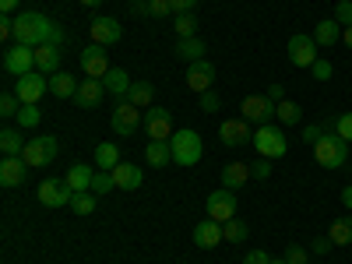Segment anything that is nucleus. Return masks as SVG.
Segmentation results:
<instances>
[{
  "label": "nucleus",
  "instance_id": "nucleus-1",
  "mask_svg": "<svg viewBox=\"0 0 352 264\" xmlns=\"http://www.w3.org/2000/svg\"><path fill=\"white\" fill-rule=\"evenodd\" d=\"M53 25L56 21H50L46 14H39V11H21L18 18H14V43H21V46H43V43H50V36H53Z\"/></svg>",
  "mask_w": 352,
  "mask_h": 264
},
{
  "label": "nucleus",
  "instance_id": "nucleus-2",
  "mask_svg": "<svg viewBox=\"0 0 352 264\" xmlns=\"http://www.w3.org/2000/svg\"><path fill=\"white\" fill-rule=\"evenodd\" d=\"M169 144H173V162L176 166H197L201 162V155H204V144H201V134L197 131H190V127H184V131H176L173 138H169Z\"/></svg>",
  "mask_w": 352,
  "mask_h": 264
},
{
  "label": "nucleus",
  "instance_id": "nucleus-3",
  "mask_svg": "<svg viewBox=\"0 0 352 264\" xmlns=\"http://www.w3.org/2000/svg\"><path fill=\"white\" fill-rule=\"evenodd\" d=\"M314 159H317V166H324V169H342L349 162V141H342L335 131H328L314 144Z\"/></svg>",
  "mask_w": 352,
  "mask_h": 264
},
{
  "label": "nucleus",
  "instance_id": "nucleus-4",
  "mask_svg": "<svg viewBox=\"0 0 352 264\" xmlns=\"http://www.w3.org/2000/svg\"><path fill=\"white\" fill-rule=\"evenodd\" d=\"M56 152H60V144H56L53 134H36V138L25 141L21 159L28 162V169H43V166H50L56 159Z\"/></svg>",
  "mask_w": 352,
  "mask_h": 264
},
{
  "label": "nucleus",
  "instance_id": "nucleus-5",
  "mask_svg": "<svg viewBox=\"0 0 352 264\" xmlns=\"http://www.w3.org/2000/svg\"><path fill=\"white\" fill-rule=\"evenodd\" d=\"M254 148H257V155H261V159H272V162H278V159L289 152V141H285V134H282L278 127H272V124H261V127L254 131Z\"/></svg>",
  "mask_w": 352,
  "mask_h": 264
},
{
  "label": "nucleus",
  "instance_id": "nucleus-6",
  "mask_svg": "<svg viewBox=\"0 0 352 264\" xmlns=\"http://www.w3.org/2000/svg\"><path fill=\"white\" fill-rule=\"evenodd\" d=\"M141 124H144V116H141V109L131 99H120L113 106V113H109V127H113V134H120V138H134V131Z\"/></svg>",
  "mask_w": 352,
  "mask_h": 264
},
{
  "label": "nucleus",
  "instance_id": "nucleus-7",
  "mask_svg": "<svg viewBox=\"0 0 352 264\" xmlns=\"http://www.w3.org/2000/svg\"><path fill=\"white\" fill-rule=\"evenodd\" d=\"M285 50H289V64H292V67H307V71H310V67L320 60V46H317V39L307 36V32L292 36Z\"/></svg>",
  "mask_w": 352,
  "mask_h": 264
},
{
  "label": "nucleus",
  "instance_id": "nucleus-8",
  "mask_svg": "<svg viewBox=\"0 0 352 264\" xmlns=\"http://www.w3.org/2000/svg\"><path fill=\"white\" fill-rule=\"evenodd\" d=\"M46 92H50V78L39 74V71H32V74H25V78L14 81V96L21 99V106H36Z\"/></svg>",
  "mask_w": 352,
  "mask_h": 264
},
{
  "label": "nucleus",
  "instance_id": "nucleus-9",
  "mask_svg": "<svg viewBox=\"0 0 352 264\" xmlns=\"http://www.w3.org/2000/svg\"><path fill=\"white\" fill-rule=\"evenodd\" d=\"M4 71L14 74V78L32 74L36 71V50L32 46H21V43H14L11 50H4Z\"/></svg>",
  "mask_w": 352,
  "mask_h": 264
},
{
  "label": "nucleus",
  "instance_id": "nucleus-10",
  "mask_svg": "<svg viewBox=\"0 0 352 264\" xmlns=\"http://www.w3.org/2000/svg\"><path fill=\"white\" fill-rule=\"evenodd\" d=\"M144 131H148L152 141H169L176 131H173V113L166 106H152L144 109Z\"/></svg>",
  "mask_w": 352,
  "mask_h": 264
},
{
  "label": "nucleus",
  "instance_id": "nucleus-11",
  "mask_svg": "<svg viewBox=\"0 0 352 264\" xmlns=\"http://www.w3.org/2000/svg\"><path fill=\"white\" fill-rule=\"evenodd\" d=\"M208 219H215V222H229V219H236V194H232L229 187H222V190H212V194H208Z\"/></svg>",
  "mask_w": 352,
  "mask_h": 264
},
{
  "label": "nucleus",
  "instance_id": "nucleus-12",
  "mask_svg": "<svg viewBox=\"0 0 352 264\" xmlns=\"http://www.w3.org/2000/svg\"><path fill=\"white\" fill-rule=\"evenodd\" d=\"M240 116H243V120H250V124H268L272 116H275V102L268 96H247L240 102Z\"/></svg>",
  "mask_w": 352,
  "mask_h": 264
},
{
  "label": "nucleus",
  "instance_id": "nucleus-13",
  "mask_svg": "<svg viewBox=\"0 0 352 264\" xmlns=\"http://www.w3.org/2000/svg\"><path fill=\"white\" fill-rule=\"evenodd\" d=\"M88 32H92V43H99V46H113V43L124 39L120 21H116V18H102V14L88 21Z\"/></svg>",
  "mask_w": 352,
  "mask_h": 264
},
{
  "label": "nucleus",
  "instance_id": "nucleus-14",
  "mask_svg": "<svg viewBox=\"0 0 352 264\" xmlns=\"http://www.w3.org/2000/svg\"><path fill=\"white\" fill-rule=\"evenodd\" d=\"M74 190L67 180H43L39 184V201L46 204V208H64V204H71Z\"/></svg>",
  "mask_w": 352,
  "mask_h": 264
},
{
  "label": "nucleus",
  "instance_id": "nucleus-15",
  "mask_svg": "<svg viewBox=\"0 0 352 264\" xmlns=\"http://www.w3.org/2000/svg\"><path fill=\"white\" fill-rule=\"evenodd\" d=\"M25 176H28V162L21 155H4L0 159V187H21L25 184Z\"/></svg>",
  "mask_w": 352,
  "mask_h": 264
},
{
  "label": "nucleus",
  "instance_id": "nucleus-16",
  "mask_svg": "<svg viewBox=\"0 0 352 264\" xmlns=\"http://www.w3.org/2000/svg\"><path fill=\"white\" fill-rule=\"evenodd\" d=\"M212 81H215V64L212 60H194V64H187V88L190 92H208L212 88Z\"/></svg>",
  "mask_w": 352,
  "mask_h": 264
},
{
  "label": "nucleus",
  "instance_id": "nucleus-17",
  "mask_svg": "<svg viewBox=\"0 0 352 264\" xmlns=\"http://www.w3.org/2000/svg\"><path fill=\"white\" fill-rule=\"evenodd\" d=\"M102 99H106L102 78H85V81L78 85V92H74V102H78L81 109H96V106H102Z\"/></svg>",
  "mask_w": 352,
  "mask_h": 264
},
{
  "label": "nucleus",
  "instance_id": "nucleus-18",
  "mask_svg": "<svg viewBox=\"0 0 352 264\" xmlns=\"http://www.w3.org/2000/svg\"><path fill=\"white\" fill-rule=\"evenodd\" d=\"M81 71H85L88 78H106V71H109L106 46H99V43L85 46V50H81Z\"/></svg>",
  "mask_w": 352,
  "mask_h": 264
},
{
  "label": "nucleus",
  "instance_id": "nucleus-19",
  "mask_svg": "<svg viewBox=\"0 0 352 264\" xmlns=\"http://www.w3.org/2000/svg\"><path fill=\"white\" fill-rule=\"evenodd\" d=\"M190 236H194V247H201V250H212V247H219L226 240L222 236V222H215V219H201Z\"/></svg>",
  "mask_w": 352,
  "mask_h": 264
},
{
  "label": "nucleus",
  "instance_id": "nucleus-20",
  "mask_svg": "<svg viewBox=\"0 0 352 264\" xmlns=\"http://www.w3.org/2000/svg\"><path fill=\"white\" fill-rule=\"evenodd\" d=\"M219 138H222V144H229V148H240V144H247V141H254V131H250V120H226L222 127H219Z\"/></svg>",
  "mask_w": 352,
  "mask_h": 264
},
{
  "label": "nucleus",
  "instance_id": "nucleus-21",
  "mask_svg": "<svg viewBox=\"0 0 352 264\" xmlns=\"http://www.w3.org/2000/svg\"><path fill=\"white\" fill-rule=\"evenodd\" d=\"M36 71L46 74V78L60 71V46H53V43L36 46Z\"/></svg>",
  "mask_w": 352,
  "mask_h": 264
},
{
  "label": "nucleus",
  "instance_id": "nucleus-22",
  "mask_svg": "<svg viewBox=\"0 0 352 264\" xmlns=\"http://www.w3.org/2000/svg\"><path fill=\"white\" fill-rule=\"evenodd\" d=\"M250 162H229L226 169H222V187H229V190H240V187H247V180H250Z\"/></svg>",
  "mask_w": 352,
  "mask_h": 264
},
{
  "label": "nucleus",
  "instance_id": "nucleus-23",
  "mask_svg": "<svg viewBox=\"0 0 352 264\" xmlns=\"http://www.w3.org/2000/svg\"><path fill=\"white\" fill-rule=\"evenodd\" d=\"M113 180H116V190H138L144 176H141V169L134 162H120L113 169Z\"/></svg>",
  "mask_w": 352,
  "mask_h": 264
},
{
  "label": "nucleus",
  "instance_id": "nucleus-24",
  "mask_svg": "<svg viewBox=\"0 0 352 264\" xmlns=\"http://www.w3.org/2000/svg\"><path fill=\"white\" fill-rule=\"evenodd\" d=\"M314 39H317V46H320V50H331V46L342 39V25H338L335 18L317 21V28H314Z\"/></svg>",
  "mask_w": 352,
  "mask_h": 264
},
{
  "label": "nucleus",
  "instance_id": "nucleus-25",
  "mask_svg": "<svg viewBox=\"0 0 352 264\" xmlns=\"http://www.w3.org/2000/svg\"><path fill=\"white\" fill-rule=\"evenodd\" d=\"M78 85H81V81H74V74H67V71H56V74H50V92H53L56 99H74Z\"/></svg>",
  "mask_w": 352,
  "mask_h": 264
},
{
  "label": "nucleus",
  "instance_id": "nucleus-26",
  "mask_svg": "<svg viewBox=\"0 0 352 264\" xmlns=\"http://www.w3.org/2000/svg\"><path fill=\"white\" fill-rule=\"evenodd\" d=\"M144 162L152 169H162L173 162V144L169 141H148V148H144Z\"/></svg>",
  "mask_w": 352,
  "mask_h": 264
},
{
  "label": "nucleus",
  "instance_id": "nucleus-27",
  "mask_svg": "<svg viewBox=\"0 0 352 264\" xmlns=\"http://www.w3.org/2000/svg\"><path fill=\"white\" fill-rule=\"evenodd\" d=\"M102 85H106V92H109V96H127L134 81H131V74H127L124 67H109L106 78H102Z\"/></svg>",
  "mask_w": 352,
  "mask_h": 264
},
{
  "label": "nucleus",
  "instance_id": "nucleus-28",
  "mask_svg": "<svg viewBox=\"0 0 352 264\" xmlns=\"http://www.w3.org/2000/svg\"><path fill=\"white\" fill-rule=\"evenodd\" d=\"M124 99H131L138 109H152V102H155V85H152V81H134L131 92H127Z\"/></svg>",
  "mask_w": 352,
  "mask_h": 264
},
{
  "label": "nucleus",
  "instance_id": "nucleus-29",
  "mask_svg": "<svg viewBox=\"0 0 352 264\" xmlns=\"http://www.w3.org/2000/svg\"><path fill=\"white\" fill-rule=\"evenodd\" d=\"M92 176H96V169L92 166H71L67 169V176H64V180L71 184V190H92Z\"/></svg>",
  "mask_w": 352,
  "mask_h": 264
},
{
  "label": "nucleus",
  "instance_id": "nucleus-30",
  "mask_svg": "<svg viewBox=\"0 0 352 264\" xmlns=\"http://www.w3.org/2000/svg\"><path fill=\"white\" fill-rule=\"evenodd\" d=\"M204 46L197 36H190V39H180L176 43V56H180V60H187V64H194V60H204Z\"/></svg>",
  "mask_w": 352,
  "mask_h": 264
},
{
  "label": "nucleus",
  "instance_id": "nucleus-31",
  "mask_svg": "<svg viewBox=\"0 0 352 264\" xmlns=\"http://www.w3.org/2000/svg\"><path fill=\"white\" fill-rule=\"evenodd\" d=\"M96 166L113 173L116 166H120V148H116L113 141H102V144H96Z\"/></svg>",
  "mask_w": 352,
  "mask_h": 264
},
{
  "label": "nucleus",
  "instance_id": "nucleus-32",
  "mask_svg": "<svg viewBox=\"0 0 352 264\" xmlns=\"http://www.w3.org/2000/svg\"><path fill=\"white\" fill-rule=\"evenodd\" d=\"M222 236H226V243H247L250 226L243 219H229V222H222Z\"/></svg>",
  "mask_w": 352,
  "mask_h": 264
},
{
  "label": "nucleus",
  "instance_id": "nucleus-33",
  "mask_svg": "<svg viewBox=\"0 0 352 264\" xmlns=\"http://www.w3.org/2000/svg\"><path fill=\"white\" fill-rule=\"evenodd\" d=\"M275 120L285 124V127H292V124H300V120H303V109H300L296 102L282 99V102H275Z\"/></svg>",
  "mask_w": 352,
  "mask_h": 264
},
{
  "label": "nucleus",
  "instance_id": "nucleus-34",
  "mask_svg": "<svg viewBox=\"0 0 352 264\" xmlns=\"http://www.w3.org/2000/svg\"><path fill=\"white\" fill-rule=\"evenodd\" d=\"M0 152H4V155H21V152H25L21 131H14V127H4V131H0Z\"/></svg>",
  "mask_w": 352,
  "mask_h": 264
},
{
  "label": "nucleus",
  "instance_id": "nucleus-35",
  "mask_svg": "<svg viewBox=\"0 0 352 264\" xmlns=\"http://www.w3.org/2000/svg\"><path fill=\"white\" fill-rule=\"evenodd\" d=\"M328 236H331L335 247H349V243H352V219H335Z\"/></svg>",
  "mask_w": 352,
  "mask_h": 264
},
{
  "label": "nucleus",
  "instance_id": "nucleus-36",
  "mask_svg": "<svg viewBox=\"0 0 352 264\" xmlns=\"http://www.w3.org/2000/svg\"><path fill=\"white\" fill-rule=\"evenodd\" d=\"M71 208H74V215H92L96 212V194L92 190H74Z\"/></svg>",
  "mask_w": 352,
  "mask_h": 264
},
{
  "label": "nucleus",
  "instance_id": "nucleus-37",
  "mask_svg": "<svg viewBox=\"0 0 352 264\" xmlns=\"http://www.w3.org/2000/svg\"><path fill=\"white\" fill-rule=\"evenodd\" d=\"M173 28H176V36H180V39L197 36V18H194V11H187V14H176V18H173Z\"/></svg>",
  "mask_w": 352,
  "mask_h": 264
},
{
  "label": "nucleus",
  "instance_id": "nucleus-38",
  "mask_svg": "<svg viewBox=\"0 0 352 264\" xmlns=\"http://www.w3.org/2000/svg\"><path fill=\"white\" fill-rule=\"evenodd\" d=\"M39 120H43L39 106H21V109H18V127H21V131H36Z\"/></svg>",
  "mask_w": 352,
  "mask_h": 264
},
{
  "label": "nucleus",
  "instance_id": "nucleus-39",
  "mask_svg": "<svg viewBox=\"0 0 352 264\" xmlns=\"http://www.w3.org/2000/svg\"><path fill=\"white\" fill-rule=\"evenodd\" d=\"M109 190H116L113 173H109V169H96V176H92V194H109Z\"/></svg>",
  "mask_w": 352,
  "mask_h": 264
},
{
  "label": "nucleus",
  "instance_id": "nucleus-40",
  "mask_svg": "<svg viewBox=\"0 0 352 264\" xmlns=\"http://www.w3.org/2000/svg\"><path fill=\"white\" fill-rule=\"evenodd\" d=\"M342 28H349L352 25V0H338V4H335V14H331Z\"/></svg>",
  "mask_w": 352,
  "mask_h": 264
},
{
  "label": "nucleus",
  "instance_id": "nucleus-41",
  "mask_svg": "<svg viewBox=\"0 0 352 264\" xmlns=\"http://www.w3.org/2000/svg\"><path fill=\"white\" fill-rule=\"evenodd\" d=\"M18 109H21V99L14 92L0 96V116H18Z\"/></svg>",
  "mask_w": 352,
  "mask_h": 264
},
{
  "label": "nucleus",
  "instance_id": "nucleus-42",
  "mask_svg": "<svg viewBox=\"0 0 352 264\" xmlns=\"http://www.w3.org/2000/svg\"><path fill=\"white\" fill-rule=\"evenodd\" d=\"M342 141H352V113H342L338 120H335V127H331Z\"/></svg>",
  "mask_w": 352,
  "mask_h": 264
},
{
  "label": "nucleus",
  "instance_id": "nucleus-43",
  "mask_svg": "<svg viewBox=\"0 0 352 264\" xmlns=\"http://www.w3.org/2000/svg\"><path fill=\"white\" fill-rule=\"evenodd\" d=\"M310 74H314V81H331L335 67H331V60H324V56H320V60L310 67Z\"/></svg>",
  "mask_w": 352,
  "mask_h": 264
},
{
  "label": "nucleus",
  "instance_id": "nucleus-44",
  "mask_svg": "<svg viewBox=\"0 0 352 264\" xmlns=\"http://www.w3.org/2000/svg\"><path fill=\"white\" fill-rule=\"evenodd\" d=\"M219 106H222V99L212 92V88H208V92H201V113H219Z\"/></svg>",
  "mask_w": 352,
  "mask_h": 264
},
{
  "label": "nucleus",
  "instance_id": "nucleus-45",
  "mask_svg": "<svg viewBox=\"0 0 352 264\" xmlns=\"http://www.w3.org/2000/svg\"><path fill=\"white\" fill-rule=\"evenodd\" d=\"M328 131H331V124H328V127H317V124H310V127H303V141H307V144H317V141L324 138Z\"/></svg>",
  "mask_w": 352,
  "mask_h": 264
},
{
  "label": "nucleus",
  "instance_id": "nucleus-46",
  "mask_svg": "<svg viewBox=\"0 0 352 264\" xmlns=\"http://www.w3.org/2000/svg\"><path fill=\"white\" fill-rule=\"evenodd\" d=\"M285 261H289V264H310V261H307V247H296V243L285 247Z\"/></svg>",
  "mask_w": 352,
  "mask_h": 264
},
{
  "label": "nucleus",
  "instance_id": "nucleus-47",
  "mask_svg": "<svg viewBox=\"0 0 352 264\" xmlns=\"http://www.w3.org/2000/svg\"><path fill=\"white\" fill-rule=\"evenodd\" d=\"M148 8H152V14H155V18L173 14V4H169V0H148Z\"/></svg>",
  "mask_w": 352,
  "mask_h": 264
},
{
  "label": "nucleus",
  "instance_id": "nucleus-48",
  "mask_svg": "<svg viewBox=\"0 0 352 264\" xmlns=\"http://www.w3.org/2000/svg\"><path fill=\"white\" fill-rule=\"evenodd\" d=\"M250 173L257 176V180H268V173H272V159H261V162H254V166H250Z\"/></svg>",
  "mask_w": 352,
  "mask_h": 264
},
{
  "label": "nucleus",
  "instance_id": "nucleus-49",
  "mask_svg": "<svg viewBox=\"0 0 352 264\" xmlns=\"http://www.w3.org/2000/svg\"><path fill=\"white\" fill-rule=\"evenodd\" d=\"M131 14H134V18H148V14H152L148 0H131Z\"/></svg>",
  "mask_w": 352,
  "mask_h": 264
},
{
  "label": "nucleus",
  "instance_id": "nucleus-50",
  "mask_svg": "<svg viewBox=\"0 0 352 264\" xmlns=\"http://www.w3.org/2000/svg\"><path fill=\"white\" fill-rule=\"evenodd\" d=\"M243 264H272V257L264 254V250H247V257H243Z\"/></svg>",
  "mask_w": 352,
  "mask_h": 264
},
{
  "label": "nucleus",
  "instance_id": "nucleus-51",
  "mask_svg": "<svg viewBox=\"0 0 352 264\" xmlns=\"http://www.w3.org/2000/svg\"><path fill=\"white\" fill-rule=\"evenodd\" d=\"M169 4H173V14H187L197 8V0H169Z\"/></svg>",
  "mask_w": 352,
  "mask_h": 264
},
{
  "label": "nucleus",
  "instance_id": "nucleus-52",
  "mask_svg": "<svg viewBox=\"0 0 352 264\" xmlns=\"http://www.w3.org/2000/svg\"><path fill=\"white\" fill-rule=\"evenodd\" d=\"M331 247H335V243H331V236H317V240L310 243V250H314V254H328Z\"/></svg>",
  "mask_w": 352,
  "mask_h": 264
},
{
  "label": "nucleus",
  "instance_id": "nucleus-53",
  "mask_svg": "<svg viewBox=\"0 0 352 264\" xmlns=\"http://www.w3.org/2000/svg\"><path fill=\"white\" fill-rule=\"evenodd\" d=\"M268 99H272V102H282V99H285V88H282L278 81H275V85L268 88Z\"/></svg>",
  "mask_w": 352,
  "mask_h": 264
},
{
  "label": "nucleus",
  "instance_id": "nucleus-54",
  "mask_svg": "<svg viewBox=\"0 0 352 264\" xmlns=\"http://www.w3.org/2000/svg\"><path fill=\"white\" fill-rule=\"evenodd\" d=\"M18 4H21V0H0V11L11 14V11H18Z\"/></svg>",
  "mask_w": 352,
  "mask_h": 264
},
{
  "label": "nucleus",
  "instance_id": "nucleus-55",
  "mask_svg": "<svg viewBox=\"0 0 352 264\" xmlns=\"http://www.w3.org/2000/svg\"><path fill=\"white\" fill-rule=\"evenodd\" d=\"M342 204L352 212V187H345V190H342Z\"/></svg>",
  "mask_w": 352,
  "mask_h": 264
},
{
  "label": "nucleus",
  "instance_id": "nucleus-56",
  "mask_svg": "<svg viewBox=\"0 0 352 264\" xmlns=\"http://www.w3.org/2000/svg\"><path fill=\"white\" fill-rule=\"evenodd\" d=\"M342 43L352 50V25H349V28H342Z\"/></svg>",
  "mask_w": 352,
  "mask_h": 264
},
{
  "label": "nucleus",
  "instance_id": "nucleus-57",
  "mask_svg": "<svg viewBox=\"0 0 352 264\" xmlns=\"http://www.w3.org/2000/svg\"><path fill=\"white\" fill-rule=\"evenodd\" d=\"M78 4H81V8H99L102 0H78Z\"/></svg>",
  "mask_w": 352,
  "mask_h": 264
},
{
  "label": "nucleus",
  "instance_id": "nucleus-58",
  "mask_svg": "<svg viewBox=\"0 0 352 264\" xmlns=\"http://www.w3.org/2000/svg\"><path fill=\"white\" fill-rule=\"evenodd\" d=\"M272 264H289V261L285 257H272Z\"/></svg>",
  "mask_w": 352,
  "mask_h": 264
}]
</instances>
